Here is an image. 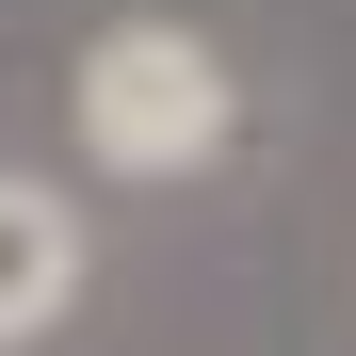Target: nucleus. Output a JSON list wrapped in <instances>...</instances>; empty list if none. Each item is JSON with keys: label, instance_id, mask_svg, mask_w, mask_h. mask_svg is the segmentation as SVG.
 Masks as SVG:
<instances>
[{"label": "nucleus", "instance_id": "1", "mask_svg": "<svg viewBox=\"0 0 356 356\" xmlns=\"http://www.w3.org/2000/svg\"><path fill=\"white\" fill-rule=\"evenodd\" d=\"M65 113H81L97 178H195V162H227V130H243V81H227L211 33H178V17H113V33L81 49Z\"/></svg>", "mask_w": 356, "mask_h": 356}, {"label": "nucleus", "instance_id": "2", "mask_svg": "<svg viewBox=\"0 0 356 356\" xmlns=\"http://www.w3.org/2000/svg\"><path fill=\"white\" fill-rule=\"evenodd\" d=\"M65 308H81V211L49 195V178H17V162H0V356H17V340H49Z\"/></svg>", "mask_w": 356, "mask_h": 356}]
</instances>
